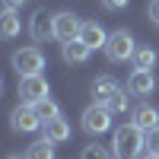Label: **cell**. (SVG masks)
<instances>
[{
    "mask_svg": "<svg viewBox=\"0 0 159 159\" xmlns=\"http://www.w3.org/2000/svg\"><path fill=\"white\" fill-rule=\"evenodd\" d=\"M147 147V134L130 121V124H121L111 137V156L115 159H137Z\"/></svg>",
    "mask_w": 159,
    "mask_h": 159,
    "instance_id": "cell-1",
    "label": "cell"
},
{
    "mask_svg": "<svg viewBox=\"0 0 159 159\" xmlns=\"http://www.w3.org/2000/svg\"><path fill=\"white\" fill-rule=\"evenodd\" d=\"M105 57H108L111 64H121V61H130L134 57V51H137V42H134V35H130L127 29H118L108 35V42H105Z\"/></svg>",
    "mask_w": 159,
    "mask_h": 159,
    "instance_id": "cell-2",
    "label": "cell"
},
{
    "mask_svg": "<svg viewBox=\"0 0 159 159\" xmlns=\"http://www.w3.org/2000/svg\"><path fill=\"white\" fill-rule=\"evenodd\" d=\"M80 121H83V130L86 134H105V130H111V111H108V105L105 102H92L89 108L83 111V118H80Z\"/></svg>",
    "mask_w": 159,
    "mask_h": 159,
    "instance_id": "cell-3",
    "label": "cell"
},
{
    "mask_svg": "<svg viewBox=\"0 0 159 159\" xmlns=\"http://www.w3.org/2000/svg\"><path fill=\"white\" fill-rule=\"evenodd\" d=\"M10 124H13V130H19V134H32V130H42L45 121H42V115L35 111L32 102H22V105H16V108H13Z\"/></svg>",
    "mask_w": 159,
    "mask_h": 159,
    "instance_id": "cell-4",
    "label": "cell"
},
{
    "mask_svg": "<svg viewBox=\"0 0 159 159\" xmlns=\"http://www.w3.org/2000/svg\"><path fill=\"white\" fill-rule=\"evenodd\" d=\"M13 70L19 76H29V73H42L45 70V54L38 51L35 45L29 48H19L16 54H13Z\"/></svg>",
    "mask_w": 159,
    "mask_h": 159,
    "instance_id": "cell-5",
    "label": "cell"
},
{
    "mask_svg": "<svg viewBox=\"0 0 159 159\" xmlns=\"http://www.w3.org/2000/svg\"><path fill=\"white\" fill-rule=\"evenodd\" d=\"M19 96L22 102H42L48 99V80L42 73H29V76H19Z\"/></svg>",
    "mask_w": 159,
    "mask_h": 159,
    "instance_id": "cell-6",
    "label": "cell"
},
{
    "mask_svg": "<svg viewBox=\"0 0 159 159\" xmlns=\"http://www.w3.org/2000/svg\"><path fill=\"white\" fill-rule=\"evenodd\" d=\"M80 22L73 13H54V38L64 45V42H73V38H80Z\"/></svg>",
    "mask_w": 159,
    "mask_h": 159,
    "instance_id": "cell-7",
    "label": "cell"
},
{
    "mask_svg": "<svg viewBox=\"0 0 159 159\" xmlns=\"http://www.w3.org/2000/svg\"><path fill=\"white\" fill-rule=\"evenodd\" d=\"M153 89H156V73L134 67V73H130V80H127V92L130 96H150Z\"/></svg>",
    "mask_w": 159,
    "mask_h": 159,
    "instance_id": "cell-8",
    "label": "cell"
},
{
    "mask_svg": "<svg viewBox=\"0 0 159 159\" xmlns=\"http://www.w3.org/2000/svg\"><path fill=\"white\" fill-rule=\"evenodd\" d=\"M29 35L35 38V42H48V38H54V16H48V13L38 10L32 22H29Z\"/></svg>",
    "mask_w": 159,
    "mask_h": 159,
    "instance_id": "cell-9",
    "label": "cell"
},
{
    "mask_svg": "<svg viewBox=\"0 0 159 159\" xmlns=\"http://www.w3.org/2000/svg\"><path fill=\"white\" fill-rule=\"evenodd\" d=\"M89 54H92V48L83 42V38H73V42H64L61 45V57L67 64H86Z\"/></svg>",
    "mask_w": 159,
    "mask_h": 159,
    "instance_id": "cell-10",
    "label": "cell"
},
{
    "mask_svg": "<svg viewBox=\"0 0 159 159\" xmlns=\"http://www.w3.org/2000/svg\"><path fill=\"white\" fill-rule=\"evenodd\" d=\"M42 134L48 140H54V143H64V140H70V121L67 118H48V121L42 124Z\"/></svg>",
    "mask_w": 159,
    "mask_h": 159,
    "instance_id": "cell-11",
    "label": "cell"
},
{
    "mask_svg": "<svg viewBox=\"0 0 159 159\" xmlns=\"http://www.w3.org/2000/svg\"><path fill=\"white\" fill-rule=\"evenodd\" d=\"M134 124L143 130V134H150L153 127H159V111L153 108L150 102H143V105H137L134 108Z\"/></svg>",
    "mask_w": 159,
    "mask_h": 159,
    "instance_id": "cell-12",
    "label": "cell"
},
{
    "mask_svg": "<svg viewBox=\"0 0 159 159\" xmlns=\"http://www.w3.org/2000/svg\"><path fill=\"white\" fill-rule=\"evenodd\" d=\"M22 32V22H19V10H3L0 13V38L10 42Z\"/></svg>",
    "mask_w": 159,
    "mask_h": 159,
    "instance_id": "cell-13",
    "label": "cell"
},
{
    "mask_svg": "<svg viewBox=\"0 0 159 159\" xmlns=\"http://www.w3.org/2000/svg\"><path fill=\"white\" fill-rule=\"evenodd\" d=\"M80 38H83L92 51L105 48V42H108V35H105V29H102L99 22H83V25H80Z\"/></svg>",
    "mask_w": 159,
    "mask_h": 159,
    "instance_id": "cell-14",
    "label": "cell"
},
{
    "mask_svg": "<svg viewBox=\"0 0 159 159\" xmlns=\"http://www.w3.org/2000/svg\"><path fill=\"white\" fill-rule=\"evenodd\" d=\"M115 89H121L115 76H96V80H92V99H96V102H108V96Z\"/></svg>",
    "mask_w": 159,
    "mask_h": 159,
    "instance_id": "cell-15",
    "label": "cell"
},
{
    "mask_svg": "<svg viewBox=\"0 0 159 159\" xmlns=\"http://www.w3.org/2000/svg\"><path fill=\"white\" fill-rule=\"evenodd\" d=\"M25 156H29V159H54V156H57V153H54V140L42 137V140L29 143V150H25Z\"/></svg>",
    "mask_w": 159,
    "mask_h": 159,
    "instance_id": "cell-16",
    "label": "cell"
},
{
    "mask_svg": "<svg viewBox=\"0 0 159 159\" xmlns=\"http://www.w3.org/2000/svg\"><path fill=\"white\" fill-rule=\"evenodd\" d=\"M134 67L137 70H153L156 67V51L150 48V45H137V51H134Z\"/></svg>",
    "mask_w": 159,
    "mask_h": 159,
    "instance_id": "cell-17",
    "label": "cell"
},
{
    "mask_svg": "<svg viewBox=\"0 0 159 159\" xmlns=\"http://www.w3.org/2000/svg\"><path fill=\"white\" fill-rule=\"evenodd\" d=\"M108 111L111 115H124V111H130V92H124V89H115L111 96H108Z\"/></svg>",
    "mask_w": 159,
    "mask_h": 159,
    "instance_id": "cell-18",
    "label": "cell"
},
{
    "mask_svg": "<svg viewBox=\"0 0 159 159\" xmlns=\"http://www.w3.org/2000/svg\"><path fill=\"white\" fill-rule=\"evenodd\" d=\"M35 111L42 115V121H48V118H57V115H61V108H57L54 99H42V102H35Z\"/></svg>",
    "mask_w": 159,
    "mask_h": 159,
    "instance_id": "cell-19",
    "label": "cell"
},
{
    "mask_svg": "<svg viewBox=\"0 0 159 159\" xmlns=\"http://www.w3.org/2000/svg\"><path fill=\"white\" fill-rule=\"evenodd\" d=\"M80 159H115V156L105 147H96V143H92V147H83V156H80Z\"/></svg>",
    "mask_w": 159,
    "mask_h": 159,
    "instance_id": "cell-20",
    "label": "cell"
},
{
    "mask_svg": "<svg viewBox=\"0 0 159 159\" xmlns=\"http://www.w3.org/2000/svg\"><path fill=\"white\" fill-rule=\"evenodd\" d=\"M147 147H150L153 153H159V127H153L150 134H147Z\"/></svg>",
    "mask_w": 159,
    "mask_h": 159,
    "instance_id": "cell-21",
    "label": "cell"
},
{
    "mask_svg": "<svg viewBox=\"0 0 159 159\" xmlns=\"http://www.w3.org/2000/svg\"><path fill=\"white\" fill-rule=\"evenodd\" d=\"M127 3H130V0H102V7H105V10H124Z\"/></svg>",
    "mask_w": 159,
    "mask_h": 159,
    "instance_id": "cell-22",
    "label": "cell"
},
{
    "mask_svg": "<svg viewBox=\"0 0 159 159\" xmlns=\"http://www.w3.org/2000/svg\"><path fill=\"white\" fill-rule=\"evenodd\" d=\"M150 19L159 25V0H150Z\"/></svg>",
    "mask_w": 159,
    "mask_h": 159,
    "instance_id": "cell-23",
    "label": "cell"
},
{
    "mask_svg": "<svg viewBox=\"0 0 159 159\" xmlns=\"http://www.w3.org/2000/svg\"><path fill=\"white\" fill-rule=\"evenodd\" d=\"M3 7H7V10H22L25 0H3Z\"/></svg>",
    "mask_w": 159,
    "mask_h": 159,
    "instance_id": "cell-24",
    "label": "cell"
},
{
    "mask_svg": "<svg viewBox=\"0 0 159 159\" xmlns=\"http://www.w3.org/2000/svg\"><path fill=\"white\" fill-rule=\"evenodd\" d=\"M137 159H159V153H153V150H147V153H140Z\"/></svg>",
    "mask_w": 159,
    "mask_h": 159,
    "instance_id": "cell-25",
    "label": "cell"
},
{
    "mask_svg": "<svg viewBox=\"0 0 159 159\" xmlns=\"http://www.w3.org/2000/svg\"><path fill=\"white\" fill-rule=\"evenodd\" d=\"M7 159H29V156H7Z\"/></svg>",
    "mask_w": 159,
    "mask_h": 159,
    "instance_id": "cell-26",
    "label": "cell"
},
{
    "mask_svg": "<svg viewBox=\"0 0 159 159\" xmlns=\"http://www.w3.org/2000/svg\"><path fill=\"white\" fill-rule=\"evenodd\" d=\"M0 89H3V80H0Z\"/></svg>",
    "mask_w": 159,
    "mask_h": 159,
    "instance_id": "cell-27",
    "label": "cell"
}]
</instances>
